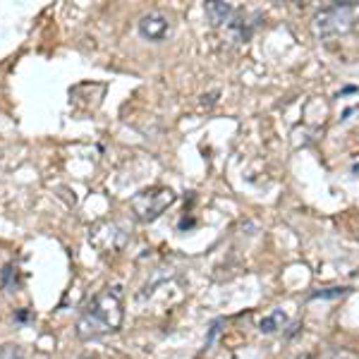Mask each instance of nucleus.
<instances>
[{
    "mask_svg": "<svg viewBox=\"0 0 359 359\" xmlns=\"http://www.w3.org/2000/svg\"><path fill=\"white\" fill-rule=\"evenodd\" d=\"M125 292L120 285H108L91 299L77 318V335L82 340H96L106 333L120 331L125 318Z\"/></svg>",
    "mask_w": 359,
    "mask_h": 359,
    "instance_id": "nucleus-1",
    "label": "nucleus"
},
{
    "mask_svg": "<svg viewBox=\"0 0 359 359\" xmlns=\"http://www.w3.org/2000/svg\"><path fill=\"white\" fill-rule=\"evenodd\" d=\"M175 201V194H172V189L168 187H149V189H142L139 194L132 196L130 206L132 211H135V216L139 221L144 223H151L156 218L161 216V213L165 211L168 206Z\"/></svg>",
    "mask_w": 359,
    "mask_h": 359,
    "instance_id": "nucleus-2",
    "label": "nucleus"
},
{
    "mask_svg": "<svg viewBox=\"0 0 359 359\" xmlns=\"http://www.w3.org/2000/svg\"><path fill=\"white\" fill-rule=\"evenodd\" d=\"M357 5L355 3H333L323 8L321 13L314 17V32L318 36H333V34L347 32L355 20Z\"/></svg>",
    "mask_w": 359,
    "mask_h": 359,
    "instance_id": "nucleus-3",
    "label": "nucleus"
},
{
    "mask_svg": "<svg viewBox=\"0 0 359 359\" xmlns=\"http://www.w3.org/2000/svg\"><path fill=\"white\" fill-rule=\"evenodd\" d=\"M127 240H130V233L115 221H103L96 223L94 228L89 230V242L94 245L98 252L111 254V252H123Z\"/></svg>",
    "mask_w": 359,
    "mask_h": 359,
    "instance_id": "nucleus-4",
    "label": "nucleus"
},
{
    "mask_svg": "<svg viewBox=\"0 0 359 359\" xmlns=\"http://www.w3.org/2000/svg\"><path fill=\"white\" fill-rule=\"evenodd\" d=\"M139 36L142 39H147V41H154V43H158V41H163V39L170 34V22H168V17L163 13H149V15H144L142 20H139Z\"/></svg>",
    "mask_w": 359,
    "mask_h": 359,
    "instance_id": "nucleus-5",
    "label": "nucleus"
},
{
    "mask_svg": "<svg viewBox=\"0 0 359 359\" xmlns=\"http://www.w3.org/2000/svg\"><path fill=\"white\" fill-rule=\"evenodd\" d=\"M204 13H206V20L211 22L213 27H221L223 22H230V17H233L235 8L230 3H221V0H213V3H206L204 5Z\"/></svg>",
    "mask_w": 359,
    "mask_h": 359,
    "instance_id": "nucleus-6",
    "label": "nucleus"
},
{
    "mask_svg": "<svg viewBox=\"0 0 359 359\" xmlns=\"http://www.w3.org/2000/svg\"><path fill=\"white\" fill-rule=\"evenodd\" d=\"M287 323V314L283 309H273L271 314H266L262 321H259V331L271 335V333H278L283 326Z\"/></svg>",
    "mask_w": 359,
    "mask_h": 359,
    "instance_id": "nucleus-7",
    "label": "nucleus"
},
{
    "mask_svg": "<svg viewBox=\"0 0 359 359\" xmlns=\"http://www.w3.org/2000/svg\"><path fill=\"white\" fill-rule=\"evenodd\" d=\"M350 292V287H323V290H316L309 294V299H338L345 297Z\"/></svg>",
    "mask_w": 359,
    "mask_h": 359,
    "instance_id": "nucleus-8",
    "label": "nucleus"
},
{
    "mask_svg": "<svg viewBox=\"0 0 359 359\" xmlns=\"http://www.w3.org/2000/svg\"><path fill=\"white\" fill-rule=\"evenodd\" d=\"M15 264H5L3 266V273H0V283H3L5 290H17V278H15Z\"/></svg>",
    "mask_w": 359,
    "mask_h": 359,
    "instance_id": "nucleus-9",
    "label": "nucleus"
},
{
    "mask_svg": "<svg viewBox=\"0 0 359 359\" xmlns=\"http://www.w3.org/2000/svg\"><path fill=\"white\" fill-rule=\"evenodd\" d=\"M0 359H25V350L17 343L0 345Z\"/></svg>",
    "mask_w": 359,
    "mask_h": 359,
    "instance_id": "nucleus-10",
    "label": "nucleus"
},
{
    "mask_svg": "<svg viewBox=\"0 0 359 359\" xmlns=\"http://www.w3.org/2000/svg\"><path fill=\"white\" fill-rule=\"evenodd\" d=\"M221 318L218 321H213V326H211V331H208V338H206V347H211L213 345V340H216V335L221 333Z\"/></svg>",
    "mask_w": 359,
    "mask_h": 359,
    "instance_id": "nucleus-11",
    "label": "nucleus"
},
{
    "mask_svg": "<svg viewBox=\"0 0 359 359\" xmlns=\"http://www.w3.org/2000/svg\"><path fill=\"white\" fill-rule=\"evenodd\" d=\"M32 318H34V314H32L29 309H20V311L15 314V321H17V323H27V321H32Z\"/></svg>",
    "mask_w": 359,
    "mask_h": 359,
    "instance_id": "nucleus-12",
    "label": "nucleus"
},
{
    "mask_svg": "<svg viewBox=\"0 0 359 359\" xmlns=\"http://www.w3.org/2000/svg\"><path fill=\"white\" fill-rule=\"evenodd\" d=\"M352 172H355V175H357V172H359V163H357L355 168H352Z\"/></svg>",
    "mask_w": 359,
    "mask_h": 359,
    "instance_id": "nucleus-13",
    "label": "nucleus"
}]
</instances>
